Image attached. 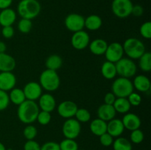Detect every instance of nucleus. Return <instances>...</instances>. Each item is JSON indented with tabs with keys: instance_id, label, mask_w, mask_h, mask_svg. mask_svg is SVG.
Here are the masks:
<instances>
[{
	"instance_id": "obj_1",
	"label": "nucleus",
	"mask_w": 151,
	"mask_h": 150,
	"mask_svg": "<svg viewBox=\"0 0 151 150\" xmlns=\"http://www.w3.org/2000/svg\"><path fill=\"white\" fill-rule=\"evenodd\" d=\"M39 107L35 101L26 99L19 104L17 110V116L19 120L26 124H31L37 119Z\"/></svg>"
},
{
	"instance_id": "obj_2",
	"label": "nucleus",
	"mask_w": 151,
	"mask_h": 150,
	"mask_svg": "<svg viewBox=\"0 0 151 150\" xmlns=\"http://www.w3.org/2000/svg\"><path fill=\"white\" fill-rule=\"evenodd\" d=\"M41 6L38 0H21L17 6L18 14L22 19L32 20L40 14Z\"/></svg>"
},
{
	"instance_id": "obj_3",
	"label": "nucleus",
	"mask_w": 151,
	"mask_h": 150,
	"mask_svg": "<svg viewBox=\"0 0 151 150\" xmlns=\"http://www.w3.org/2000/svg\"><path fill=\"white\" fill-rule=\"evenodd\" d=\"M122 47L124 53L131 60H137L145 52V46L142 41L136 38H129L125 40Z\"/></svg>"
},
{
	"instance_id": "obj_4",
	"label": "nucleus",
	"mask_w": 151,
	"mask_h": 150,
	"mask_svg": "<svg viewBox=\"0 0 151 150\" xmlns=\"http://www.w3.org/2000/svg\"><path fill=\"white\" fill-rule=\"evenodd\" d=\"M38 83L40 84L42 89L52 92L56 91L59 88L60 79L56 71L46 69L40 75Z\"/></svg>"
},
{
	"instance_id": "obj_5",
	"label": "nucleus",
	"mask_w": 151,
	"mask_h": 150,
	"mask_svg": "<svg viewBox=\"0 0 151 150\" xmlns=\"http://www.w3.org/2000/svg\"><path fill=\"white\" fill-rule=\"evenodd\" d=\"M133 82L128 78H117L111 85V92L116 98H127L134 91Z\"/></svg>"
},
{
	"instance_id": "obj_6",
	"label": "nucleus",
	"mask_w": 151,
	"mask_h": 150,
	"mask_svg": "<svg viewBox=\"0 0 151 150\" xmlns=\"http://www.w3.org/2000/svg\"><path fill=\"white\" fill-rule=\"evenodd\" d=\"M116 74L122 77L131 78L136 74L137 67L134 60L130 58L122 57L115 63Z\"/></svg>"
},
{
	"instance_id": "obj_7",
	"label": "nucleus",
	"mask_w": 151,
	"mask_h": 150,
	"mask_svg": "<svg viewBox=\"0 0 151 150\" xmlns=\"http://www.w3.org/2000/svg\"><path fill=\"white\" fill-rule=\"evenodd\" d=\"M133 4L131 0H113L111 10L114 15L119 19H125L131 15Z\"/></svg>"
},
{
	"instance_id": "obj_8",
	"label": "nucleus",
	"mask_w": 151,
	"mask_h": 150,
	"mask_svg": "<svg viewBox=\"0 0 151 150\" xmlns=\"http://www.w3.org/2000/svg\"><path fill=\"white\" fill-rule=\"evenodd\" d=\"M81 132V123L75 119H67L62 126V132L66 138L74 139L78 138Z\"/></svg>"
},
{
	"instance_id": "obj_9",
	"label": "nucleus",
	"mask_w": 151,
	"mask_h": 150,
	"mask_svg": "<svg viewBox=\"0 0 151 150\" xmlns=\"http://www.w3.org/2000/svg\"><path fill=\"white\" fill-rule=\"evenodd\" d=\"M64 24L68 30L76 32L85 27V18L78 13H70L65 19Z\"/></svg>"
},
{
	"instance_id": "obj_10",
	"label": "nucleus",
	"mask_w": 151,
	"mask_h": 150,
	"mask_svg": "<svg viewBox=\"0 0 151 150\" xmlns=\"http://www.w3.org/2000/svg\"><path fill=\"white\" fill-rule=\"evenodd\" d=\"M105 56L107 61L116 63L123 57L124 50L122 45L118 42H114L108 45Z\"/></svg>"
},
{
	"instance_id": "obj_11",
	"label": "nucleus",
	"mask_w": 151,
	"mask_h": 150,
	"mask_svg": "<svg viewBox=\"0 0 151 150\" xmlns=\"http://www.w3.org/2000/svg\"><path fill=\"white\" fill-rule=\"evenodd\" d=\"M90 43V37L88 32L83 29L74 32L71 38V44L72 47L77 50L85 49Z\"/></svg>"
},
{
	"instance_id": "obj_12",
	"label": "nucleus",
	"mask_w": 151,
	"mask_h": 150,
	"mask_svg": "<svg viewBox=\"0 0 151 150\" xmlns=\"http://www.w3.org/2000/svg\"><path fill=\"white\" fill-rule=\"evenodd\" d=\"M78 109V107L76 103L69 100L60 102L57 107L59 116L66 119L73 118Z\"/></svg>"
},
{
	"instance_id": "obj_13",
	"label": "nucleus",
	"mask_w": 151,
	"mask_h": 150,
	"mask_svg": "<svg viewBox=\"0 0 151 150\" xmlns=\"http://www.w3.org/2000/svg\"><path fill=\"white\" fill-rule=\"evenodd\" d=\"M26 99L35 101L42 94V88L37 82H29L24 85L23 89Z\"/></svg>"
},
{
	"instance_id": "obj_14",
	"label": "nucleus",
	"mask_w": 151,
	"mask_h": 150,
	"mask_svg": "<svg viewBox=\"0 0 151 150\" xmlns=\"http://www.w3.org/2000/svg\"><path fill=\"white\" fill-rule=\"evenodd\" d=\"M16 77L12 71L0 72V90L7 92L15 88Z\"/></svg>"
},
{
	"instance_id": "obj_15",
	"label": "nucleus",
	"mask_w": 151,
	"mask_h": 150,
	"mask_svg": "<svg viewBox=\"0 0 151 150\" xmlns=\"http://www.w3.org/2000/svg\"><path fill=\"white\" fill-rule=\"evenodd\" d=\"M38 105L43 111L51 113L56 107L55 99L52 94H48V93L41 94V96L38 99Z\"/></svg>"
},
{
	"instance_id": "obj_16",
	"label": "nucleus",
	"mask_w": 151,
	"mask_h": 150,
	"mask_svg": "<svg viewBox=\"0 0 151 150\" xmlns=\"http://www.w3.org/2000/svg\"><path fill=\"white\" fill-rule=\"evenodd\" d=\"M122 121L125 129H128L130 131L139 129L142 124L140 118L137 114L132 113H125V116L122 118Z\"/></svg>"
},
{
	"instance_id": "obj_17",
	"label": "nucleus",
	"mask_w": 151,
	"mask_h": 150,
	"mask_svg": "<svg viewBox=\"0 0 151 150\" xmlns=\"http://www.w3.org/2000/svg\"><path fill=\"white\" fill-rule=\"evenodd\" d=\"M97 116L99 119L105 121H109L111 119H114L116 116V112L114 107L111 104H101L97 109Z\"/></svg>"
},
{
	"instance_id": "obj_18",
	"label": "nucleus",
	"mask_w": 151,
	"mask_h": 150,
	"mask_svg": "<svg viewBox=\"0 0 151 150\" xmlns=\"http://www.w3.org/2000/svg\"><path fill=\"white\" fill-rule=\"evenodd\" d=\"M124 130H125V127L121 119L114 118L108 121L107 132L110 134L112 137L118 138L123 133Z\"/></svg>"
},
{
	"instance_id": "obj_19",
	"label": "nucleus",
	"mask_w": 151,
	"mask_h": 150,
	"mask_svg": "<svg viewBox=\"0 0 151 150\" xmlns=\"http://www.w3.org/2000/svg\"><path fill=\"white\" fill-rule=\"evenodd\" d=\"M16 66V60L7 53H0V72L13 71Z\"/></svg>"
},
{
	"instance_id": "obj_20",
	"label": "nucleus",
	"mask_w": 151,
	"mask_h": 150,
	"mask_svg": "<svg viewBox=\"0 0 151 150\" xmlns=\"http://www.w3.org/2000/svg\"><path fill=\"white\" fill-rule=\"evenodd\" d=\"M133 82L134 88L138 91L142 93H147L150 90L151 84L150 79L145 75H137L135 76Z\"/></svg>"
},
{
	"instance_id": "obj_21",
	"label": "nucleus",
	"mask_w": 151,
	"mask_h": 150,
	"mask_svg": "<svg viewBox=\"0 0 151 150\" xmlns=\"http://www.w3.org/2000/svg\"><path fill=\"white\" fill-rule=\"evenodd\" d=\"M16 20V13L14 10L7 8L0 12V25L2 26H12Z\"/></svg>"
},
{
	"instance_id": "obj_22",
	"label": "nucleus",
	"mask_w": 151,
	"mask_h": 150,
	"mask_svg": "<svg viewBox=\"0 0 151 150\" xmlns=\"http://www.w3.org/2000/svg\"><path fill=\"white\" fill-rule=\"evenodd\" d=\"M108 43L102 38H97L89 43V50L94 55H103L105 54L108 46Z\"/></svg>"
},
{
	"instance_id": "obj_23",
	"label": "nucleus",
	"mask_w": 151,
	"mask_h": 150,
	"mask_svg": "<svg viewBox=\"0 0 151 150\" xmlns=\"http://www.w3.org/2000/svg\"><path fill=\"white\" fill-rule=\"evenodd\" d=\"M89 129L94 135L100 136L103 134L107 132V122L97 118L90 123Z\"/></svg>"
},
{
	"instance_id": "obj_24",
	"label": "nucleus",
	"mask_w": 151,
	"mask_h": 150,
	"mask_svg": "<svg viewBox=\"0 0 151 150\" xmlns=\"http://www.w3.org/2000/svg\"><path fill=\"white\" fill-rule=\"evenodd\" d=\"M102 24H103V20L98 15H90L85 19V27L88 30H97L101 27Z\"/></svg>"
},
{
	"instance_id": "obj_25",
	"label": "nucleus",
	"mask_w": 151,
	"mask_h": 150,
	"mask_svg": "<svg viewBox=\"0 0 151 150\" xmlns=\"http://www.w3.org/2000/svg\"><path fill=\"white\" fill-rule=\"evenodd\" d=\"M101 74L106 79H112L115 78L116 74V69L115 63L106 60L101 66Z\"/></svg>"
},
{
	"instance_id": "obj_26",
	"label": "nucleus",
	"mask_w": 151,
	"mask_h": 150,
	"mask_svg": "<svg viewBox=\"0 0 151 150\" xmlns=\"http://www.w3.org/2000/svg\"><path fill=\"white\" fill-rule=\"evenodd\" d=\"M9 99H10V101L18 106L26 100L23 89L18 88H14L10 90V94H9Z\"/></svg>"
},
{
	"instance_id": "obj_27",
	"label": "nucleus",
	"mask_w": 151,
	"mask_h": 150,
	"mask_svg": "<svg viewBox=\"0 0 151 150\" xmlns=\"http://www.w3.org/2000/svg\"><path fill=\"white\" fill-rule=\"evenodd\" d=\"M63 65V60L61 57L58 54H52L49 56L45 62V66L47 69L56 71L60 69Z\"/></svg>"
},
{
	"instance_id": "obj_28",
	"label": "nucleus",
	"mask_w": 151,
	"mask_h": 150,
	"mask_svg": "<svg viewBox=\"0 0 151 150\" xmlns=\"http://www.w3.org/2000/svg\"><path fill=\"white\" fill-rule=\"evenodd\" d=\"M113 106L116 113L122 114L128 113L131 107L127 98H116Z\"/></svg>"
},
{
	"instance_id": "obj_29",
	"label": "nucleus",
	"mask_w": 151,
	"mask_h": 150,
	"mask_svg": "<svg viewBox=\"0 0 151 150\" xmlns=\"http://www.w3.org/2000/svg\"><path fill=\"white\" fill-rule=\"evenodd\" d=\"M114 150H132V144L127 138L118 137L113 144Z\"/></svg>"
},
{
	"instance_id": "obj_30",
	"label": "nucleus",
	"mask_w": 151,
	"mask_h": 150,
	"mask_svg": "<svg viewBox=\"0 0 151 150\" xmlns=\"http://www.w3.org/2000/svg\"><path fill=\"white\" fill-rule=\"evenodd\" d=\"M139 66L142 71L149 72L151 71V54L148 51H145L139 58Z\"/></svg>"
},
{
	"instance_id": "obj_31",
	"label": "nucleus",
	"mask_w": 151,
	"mask_h": 150,
	"mask_svg": "<svg viewBox=\"0 0 151 150\" xmlns=\"http://www.w3.org/2000/svg\"><path fill=\"white\" fill-rule=\"evenodd\" d=\"M75 116L76 117L75 119L80 123H86L89 121L91 119V113L86 108H78Z\"/></svg>"
},
{
	"instance_id": "obj_32",
	"label": "nucleus",
	"mask_w": 151,
	"mask_h": 150,
	"mask_svg": "<svg viewBox=\"0 0 151 150\" xmlns=\"http://www.w3.org/2000/svg\"><path fill=\"white\" fill-rule=\"evenodd\" d=\"M60 150H78V144L74 139L65 138L59 144Z\"/></svg>"
},
{
	"instance_id": "obj_33",
	"label": "nucleus",
	"mask_w": 151,
	"mask_h": 150,
	"mask_svg": "<svg viewBox=\"0 0 151 150\" xmlns=\"http://www.w3.org/2000/svg\"><path fill=\"white\" fill-rule=\"evenodd\" d=\"M32 28V20L27 19H22L18 23V29L24 34L29 33Z\"/></svg>"
},
{
	"instance_id": "obj_34",
	"label": "nucleus",
	"mask_w": 151,
	"mask_h": 150,
	"mask_svg": "<svg viewBox=\"0 0 151 150\" xmlns=\"http://www.w3.org/2000/svg\"><path fill=\"white\" fill-rule=\"evenodd\" d=\"M38 134V129L33 125L29 124L23 130V135L27 140H34Z\"/></svg>"
},
{
	"instance_id": "obj_35",
	"label": "nucleus",
	"mask_w": 151,
	"mask_h": 150,
	"mask_svg": "<svg viewBox=\"0 0 151 150\" xmlns=\"http://www.w3.org/2000/svg\"><path fill=\"white\" fill-rule=\"evenodd\" d=\"M145 138L144 133L142 131L139 129H134V130L131 131V135H130V139L132 143L135 144H141Z\"/></svg>"
},
{
	"instance_id": "obj_36",
	"label": "nucleus",
	"mask_w": 151,
	"mask_h": 150,
	"mask_svg": "<svg viewBox=\"0 0 151 150\" xmlns=\"http://www.w3.org/2000/svg\"><path fill=\"white\" fill-rule=\"evenodd\" d=\"M51 119L52 116L50 113L41 110V111H39V113H38L36 120L38 121V123L41 125H47L51 121Z\"/></svg>"
},
{
	"instance_id": "obj_37",
	"label": "nucleus",
	"mask_w": 151,
	"mask_h": 150,
	"mask_svg": "<svg viewBox=\"0 0 151 150\" xmlns=\"http://www.w3.org/2000/svg\"><path fill=\"white\" fill-rule=\"evenodd\" d=\"M139 32L142 36L145 39H150L151 38V22L146 21L141 25Z\"/></svg>"
},
{
	"instance_id": "obj_38",
	"label": "nucleus",
	"mask_w": 151,
	"mask_h": 150,
	"mask_svg": "<svg viewBox=\"0 0 151 150\" xmlns=\"http://www.w3.org/2000/svg\"><path fill=\"white\" fill-rule=\"evenodd\" d=\"M10 102L9 94L6 91L0 90V111H3L7 109Z\"/></svg>"
},
{
	"instance_id": "obj_39",
	"label": "nucleus",
	"mask_w": 151,
	"mask_h": 150,
	"mask_svg": "<svg viewBox=\"0 0 151 150\" xmlns=\"http://www.w3.org/2000/svg\"><path fill=\"white\" fill-rule=\"evenodd\" d=\"M128 101H129L131 106H134V107H137L142 102V96L138 94V93H135L133 91L128 97Z\"/></svg>"
},
{
	"instance_id": "obj_40",
	"label": "nucleus",
	"mask_w": 151,
	"mask_h": 150,
	"mask_svg": "<svg viewBox=\"0 0 151 150\" xmlns=\"http://www.w3.org/2000/svg\"><path fill=\"white\" fill-rule=\"evenodd\" d=\"M100 137V142L103 146H110L112 145L114 142V137H112L110 134H109L108 132L101 135Z\"/></svg>"
},
{
	"instance_id": "obj_41",
	"label": "nucleus",
	"mask_w": 151,
	"mask_h": 150,
	"mask_svg": "<svg viewBox=\"0 0 151 150\" xmlns=\"http://www.w3.org/2000/svg\"><path fill=\"white\" fill-rule=\"evenodd\" d=\"M41 146L34 140H28L24 145V150H40Z\"/></svg>"
},
{
	"instance_id": "obj_42",
	"label": "nucleus",
	"mask_w": 151,
	"mask_h": 150,
	"mask_svg": "<svg viewBox=\"0 0 151 150\" xmlns=\"http://www.w3.org/2000/svg\"><path fill=\"white\" fill-rule=\"evenodd\" d=\"M40 150H60L59 144L54 141H48L41 146Z\"/></svg>"
},
{
	"instance_id": "obj_43",
	"label": "nucleus",
	"mask_w": 151,
	"mask_h": 150,
	"mask_svg": "<svg viewBox=\"0 0 151 150\" xmlns=\"http://www.w3.org/2000/svg\"><path fill=\"white\" fill-rule=\"evenodd\" d=\"M14 29L12 26H3L2 29H1V35L4 38H7V39L11 38L14 35Z\"/></svg>"
},
{
	"instance_id": "obj_44",
	"label": "nucleus",
	"mask_w": 151,
	"mask_h": 150,
	"mask_svg": "<svg viewBox=\"0 0 151 150\" xmlns=\"http://www.w3.org/2000/svg\"><path fill=\"white\" fill-rule=\"evenodd\" d=\"M144 13V9L139 4H136V5L133 6L132 11H131V14L134 15L136 17H140Z\"/></svg>"
},
{
	"instance_id": "obj_45",
	"label": "nucleus",
	"mask_w": 151,
	"mask_h": 150,
	"mask_svg": "<svg viewBox=\"0 0 151 150\" xmlns=\"http://www.w3.org/2000/svg\"><path fill=\"white\" fill-rule=\"evenodd\" d=\"M116 99V97L115 96V95L113 94V93L112 92L107 93L104 96V102H105L104 104H111V105H113V104L114 103Z\"/></svg>"
},
{
	"instance_id": "obj_46",
	"label": "nucleus",
	"mask_w": 151,
	"mask_h": 150,
	"mask_svg": "<svg viewBox=\"0 0 151 150\" xmlns=\"http://www.w3.org/2000/svg\"><path fill=\"white\" fill-rule=\"evenodd\" d=\"M13 0H0V10L9 8L11 6Z\"/></svg>"
},
{
	"instance_id": "obj_47",
	"label": "nucleus",
	"mask_w": 151,
	"mask_h": 150,
	"mask_svg": "<svg viewBox=\"0 0 151 150\" xmlns=\"http://www.w3.org/2000/svg\"><path fill=\"white\" fill-rule=\"evenodd\" d=\"M7 50V46L6 44L3 41H0V53L5 52Z\"/></svg>"
},
{
	"instance_id": "obj_48",
	"label": "nucleus",
	"mask_w": 151,
	"mask_h": 150,
	"mask_svg": "<svg viewBox=\"0 0 151 150\" xmlns=\"http://www.w3.org/2000/svg\"><path fill=\"white\" fill-rule=\"evenodd\" d=\"M0 150H7L6 149L5 146H4V144L1 142H0Z\"/></svg>"
},
{
	"instance_id": "obj_49",
	"label": "nucleus",
	"mask_w": 151,
	"mask_h": 150,
	"mask_svg": "<svg viewBox=\"0 0 151 150\" xmlns=\"http://www.w3.org/2000/svg\"><path fill=\"white\" fill-rule=\"evenodd\" d=\"M78 150H84V149H78Z\"/></svg>"
},
{
	"instance_id": "obj_50",
	"label": "nucleus",
	"mask_w": 151,
	"mask_h": 150,
	"mask_svg": "<svg viewBox=\"0 0 151 150\" xmlns=\"http://www.w3.org/2000/svg\"><path fill=\"white\" fill-rule=\"evenodd\" d=\"M8 150H12V149H8Z\"/></svg>"
}]
</instances>
